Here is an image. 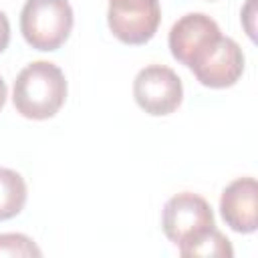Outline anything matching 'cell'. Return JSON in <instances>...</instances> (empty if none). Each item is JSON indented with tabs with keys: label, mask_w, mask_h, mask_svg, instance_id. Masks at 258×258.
Returning <instances> with one entry per match:
<instances>
[{
	"label": "cell",
	"mask_w": 258,
	"mask_h": 258,
	"mask_svg": "<svg viewBox=\"0 0 258 258\" xmlns=\"http://www.w3.org/2000/svg\"><path fill=\"white\" fill-rule=\"evenodd\" d=\"M67 99V79L58 64L34 60L26 64L12 87L14 109L34 121L54 117Z\"/></svg>",
	"instance_id": "cell-1"
},
{
	"label": "cell",
	"mask_w": 258,
	"mask_h": 258,
	"mask_svg": "<svg viewBox=\"0 0 258 258\" xmlns=\"http://www.w3.org/2000/svg\"><path fill=\"white\" fill-rule=\"evenodd\" d=\"M75 24L69 0H26L20 12V32L24 40L44 52L60 48Z\"/></svg>",
	"instance_id": "cell-2"
},
{
	"label": "cell",
	"mask_w": 258,
	"mask_h": 258,
	"mask_svg": "<svg viewBox=\"0 0 258 258\" xmlns=\"http://www.w3.org/2000/svg\"><path fill=\"white\" fill-rule=\"evenodd\" d=\"M135 103L153 117L171 115L183 101V83L165 64H147L133 79Z\"/></svg>",
	"instance_id": "cell-3"
},
{
	"label": "cell",
	"mask_w": 258,
	"mask_h": 258,
	"mask_svg": "<svg viewBox=\"0 0 258 258\" xmlns=\"http://www.w3.org/2000/svg\"><path fill=\"white\" fill-rule=\"evenodd\" d=\"M214 212L212 206L198 194L181 191L169 198L161 212V228L163 234L175 244H187L194 238L202 236L210 228H214Z\"/></svg>",
	"instance_id": "cell-4"
},
{
	"label": "cell",
	"mask_w": 258,
	"mask_h": 258,
	"mask_svg": "<svg viewBox=\"0 0 258 258\" xmlns=\"http://www.w3.org/2000/svg\"><path fill=\"white\" fill-rule=\"evenodd\" d=\"M222 32L214 18L204 12H189L173 22L167 44L171 56L191 69L218 44Z\"/></svg>",
	"instance_id": "cell-5"
},
{
	"label": "cell",
	"mask_w": 258,
	"mask_h": 258,
	"mask_svg": "<svg viewBox=\"0 0 258 258\" xmlns=\"http://www.w3.org/2000/svg\"><path fill=\"white\" fill-rule=\"evenodd\" d=\"M161 22L159 0H109L107 24L123 44L149 42Z\"/></svg>",
	"instance_id": "cell-6"
},
{
	"label": "cell",
	"mask_w": 258,
	"mask_h": 258,
	"mask_svg": "<svg viewBox=\"0 0 258 258\" xmlns=\"http://www.w3.org/2000/svg\"><path fill=\"white\" fill-rule=\"evenodd\" d=\"M196 79L210 89H226L238 83L244 73V52L240 44L230 38L222 36L218 44L196 64L191 67Z\"/></svg>",
	"instance_id": "cell-7"
},
{
	"label": "cell",
	"mask_w": 258,
	"mask_h": 258,
	"mask_svg": "<svg viewBox=\"0 0 258 258\" xmlns=\"http://www.w3.org/2000/svg\"><path fill=\"white\" fill-rule=\"evenodd\" d=\"M220 214L234 232L252 234L258 228V183L254 177H238L220 196Z\"/></svg>",
	"instance_id": "cell-8"
},
{
	"label": "cell",
	"mask_w": 258,
	"mask_h": 258,
	"mask_svg": "<svg viewBox=\"0 0 258 258\" xmlns=\"http://www.w3.org/2000/svg\"><path fill=\"white\" fill-rule=\"evenodd\" d=\"M28 198L24 177L8 167H0V222L18 216Z\"/></svg>",
	"instance_id": "cell-9"
},
{
	"label": "cell",
	"mask_w": 258,
	"mask_h": 258,
	"mask_svg": "<svg viewBox=\"0 0 258 258\" xmlns=\"http://www.w3.org/2000/svg\"><path fill=\"white\" fill-rule=\"evenodd\" d=\"M179 254L183 258H196V256H204V258H232L234 256V248L232 242L214 226L208 232H204L202 236L194 238L187 244L177 246Z\"/></svg>",
	"instance_id": "cell-10"
},
{
	"label": "cell",
	"mask_w": 258,
	"mask_h": 258,
	"mask_svg": "<svg viewBox=\"0 0 258 258\" xmlns=\"http://www.w3.org/2000/svg\"><path fill=\"white\" fill-rule=\"evenodd\" d=\"M2 256H42V250L26 234L8 232L0 234V258Z\"/></svg>",
	"instance_id": "cell-11"
},
{
	"label": "cell",
	"mask_w": 258,
	"mask_h": 258,
	"mask_svg": "<svg viewBox=\"0 0 258 258\" xmlns=\"http://www.w3.org/2000/svg\"><path fill=\"white\" fill-rule=\"evenodd\" d=\"M8 42H10V20H8V16L0 10V52L6 50Z\"/></svg>",
	"instance_id": "cell-12"
},
{
	"label": "cell",
	"mask_w": 258,
	"mask_h": 258,
	"mask_svg": "<svg viewBox=\"0 0 258 258\" xmlns=\"http://www.w3.org/2000/svg\"><path fill=\"white\" fill-rule=\"evenodd\" d=\"M6 97H8V89H6V83H4V79L0 77V109L4 107V103H6Z\"/></svg>",
	"instance_id": "cell-13"
}]
</instances>
